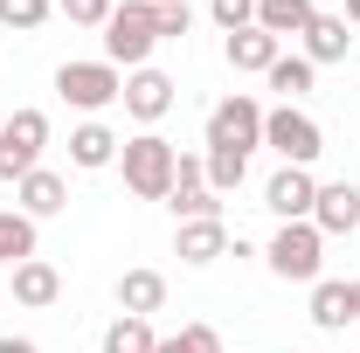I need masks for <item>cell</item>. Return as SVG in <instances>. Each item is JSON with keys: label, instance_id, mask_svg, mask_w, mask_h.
Segmentation results:
<instances>
[{"label": "cell", "instance_id": "6da1fadb", "mask_svg": "<svg viewBox=\"0 0 360 353\" xmlns=\"http://www.w3.org/2000/svg\"><path fill=\"white\" fill-rule=\"evenodd\" d=\"M118 167H125V187L139 201H167L174 194V174H180V146H167L160 132H139L118 146Z\"/></svg>", "mask_w": 360, "mask_h": 353}, {"label": "cell", "instance_id": "7a4b0ae2", "mask_svg": "<svg viewBox=\"0 0 360 353\" xmlns=\"http://www.w3.org/2000/svg\"><path fill=\"white\" fill-rule=\"evenodd\" d=\"M160 49V28H153V0H125V7H111V21H104V63L118 70H146V56Z\"/></svg>", "mask_w": 360, "mask_h": 353}, {"label": "cell", "instance_id": "3957f363", "mask_svg": "<svg viewBox=\"0 0 360 353\" xmlns=\"http://www.w3.org/2000/svg\"><path fill=\"white\" fill-rule=\"evenodd\" d=\"M270 270L284 277V284H319V264H326V236H319L312 222H277V236H270Z\"/></svg>", "mask_w": 360, "mask_h": 353}, {"label": "cell", "instance_id": "277c9868", "mask_svg": "<svg viewBox=\"0 0 360 353\" xmlns=\"http://www.w3.org/2000/svg\"><path fill=\"white\" fill-rule=\"evenodd\" d=\"M264 146L284 160V167H312L319 153H326V132H319L312 111H298V104H277V111H264Z\"/></svg>", "mask_w": 360, "mask_h": 353}, {"label": "cell", "instance_id": "5b68a950", "mask_svg": "<svg viewBox=\"0 0 360 353\" xmlns=\"http://www.w3.org/2000/svg\"><path fill=\"white\" fill-rule=\"evenodd\" d=\"M257 146H264V104L243 97V90L222 97V104L208 111V153H243V160H250Z\"/></svg>", "mask_w": 360, "mask_h": 353}, {"label": "cell", "instance_id": "8992f818", "mask_svg": "<svg viewBox=\"0 0 360 353\" xmlns=\"http://www.w3.org/2000/svg\"><path fill=\"white\" fill-rule=\"evenodd\" d=\"M56 97L97 118V111H111V104L125 97V77H118L111 63H63V70H56Z\"/></svg>", "mask_w": 360, "mask_h": 353}, {"label": "cell", "instance_id": "52a82bcc", "mask_svg": "<svg viewBox=\"0 0 360 353\" xmlns=\"http://www.w3.org/2000/svg\"><path fill=\"white\" fill-rule=\"evenodd\" d=\"M49 146V111H14L0 125V180H28Z\"/></svg>", "mask_w": 360, "mask_h": 353}, {"label": "cell", "instance_id": "ba28073f", "mask_svg": "<svg viewBox=\"0 0 360 353\" xmlns=\"http://www.w3.org/2000/svg\"><path fill=\"white\" fill-rule=\"evenodd\" d=\"M167 208H174L180 222H208V215H222V201H215V187H208V160L180 153V174H174V194H167Z\"/></svg>", "mask_w": 360, "mask_h": 353}, {"label": "cell", "instance_id": "9c48e42d", "mask_svg": "<svg viewBox=\"0 0 360 353\" xmlns=\"http://www.w3.org/2000/svg\"><path fill=\"white\" fill-rule=\"evenodd\" d=\"M312 201H319L312 167H277L270 187H264V208H270L277 222H312Z\"/></svg>", "mask_w": 360, "mask_h": 353}, {"label": "cell", "instance_id": "30bf717a", "mask_svg": "<svg viewBox=\"0 0 360 353\" xmlns=\"http://www.w3.org/2000/svg\"><path fill=\"white\" fill-rule=\"evenodd\" d=\"M118 104L132 111L139 125H160V118L174 111V77L146 63V70H132V77H125V97H118Z\"/></svg>", "mask_w": 360, "mask_h": 353}, {"label": "cell", "instance_id": "8fae6325", "mask_svg": "<svg viewBox=\"0 0 360 353\" xmlns=\"http://www.w3.org/2000/svg\"><path fill=\"white\" fill-rule=\"evenodd\" d=\"M312 229H319V236H354V229H360V187H354V180H326V187H319Z\"/></svg>", "mask_w": 360, "mask_h": 353}, {"label": "cell", "instance_id": "7c38bea8", "mask_svg": "<svg viewBox=\"0 0 360 353\" xmlns=\"http://www.w3.org/2000/svg\"><path fill=\"white\" fill-rule=\"evenodd\" d=\"M118 146H125V139L111 132L104 118H84V125L70 132V167H84V174H104V167H118Z\"/></svg>", "mask_w": 360, "mask_h": 353}, {"label": "cell", "instance_id": "4fadbf2b", "mask_svg": "<svg viewBox=\"0 0 360 353\" xmlns=\"http://www.w3.org/2000/svg\"><path fill=\"white\" fill-rule=\"evenodd\" d=\"M14 201H21V215H28V222H49V215L70 208V180L49 174V167H35L28 180H14Z\"/></svg>", "mask_w": 360, "mask_h": 353}, {"label": "cell", "instance_id": "5bb4252c", "mask_svg": "<svg viewBox=\"0 0 360 353\" xmlns=\"http://www.w3.org/2000/svg\"><path fill=\"white\" fill-rule=\"evenodd\" d=\"M174 257H180V264H215V257H229V229H222V215L180 222V229H174Z\"/></svg>", "mask_w": 360, "mask_h": 353}, {"label": "cell", "instance_id": "9a60e30c", "mask_svg": "<svg viewBox=\"0 0 360 353\" xmlns=\"http://www.w3.org/2000/svg\"><path fill=\"white\" fill-rule=\"evenodd\" d=\"M160 305H167V277L160 270H125L118 277V312L125 319H153Z\"/></svg>", "mask_w": 360, "mask_h": 353}, {"label": "cell", "instance_id": "2e32d148", "mask_svg": "<svg viewBox=\"0 0 360 353\" xmlns=\"http://www.w3.org/2000/svg\"><path fill=\"white\" fill-rule=\"evenodd\" d=\"M347 49H354V35H347V14H319L312 28H305V63H312V70H326V63H347Z\"/></svg>", "mask_w": 360, "mask_h": 353}, {"label": "cell", "instance_id": "e0dca14e", "mask_svg": "<svg viewBox=\"0 0 360 353\" xmlns=\"http://www.w3.org/2000/svg\"><path fill=\"white\" fill-rule=\"evenodd\" d=\"M229 70H243V77H270V63L284 56L277 49V35H264V28H243V35H229Z\"/></svg>", "mask_w": 360, "mask_h": 353}, {"label": "cell", "instance_id": "ac0fdd59", "mask_svg": "<svg viewBox=\"0 0 360 353\" xmlns=\"http://www.w3.org/2000/svg\"><path fill=\"white\" fill-rule=\"evenodd\" d=\"M312 21H319L312 0H257V28H264V35H277V42H284V35H305Z\"/></svg>", "mask_w": 360, "mask_h": 353}, {"label": "cell", "instance_id": "d6986e66", "mask_svg": "<svg viewBox=\"0 0 360 353\" xmlns=\"http://www.w3.org/2000/svg\"><path fill=\"white\" fill-rule=\"evenodd\" d=\"M14 298L21 305H56L63 298V277H56V264H42V257H28V264H14Z\"/></svg>", "mask_w": 360, "mask_h": 353}, {"label": "cell", "instance_id": "ffe728a7", "mask_svg": "<svg viewBox=\"0 0 360 353\" xmlns=\"http://www.w3.org/2000/svg\"><path fill=\"white\" fill-rule=\"evenodd\" d=\"M347 319H354V291L333 284V277H319V284H312V326H319V333H340Z\"/></svg>", "mask_w": 360, "mask_h": 353}, {"label": "cell", "instance_id": "44dd1931", "mask_svg": "<svg viewBox=\"0 0 360 353\" xmlns=\"http://www.w3.org/2000/svg\"><path fill=\"white\" fill-rule=\"evenodd\" d=\"M35 257V222L21 215V208H0V264H28Z\"/></svg>", "mask_w": 360, "mask_h": 353}, {"label": "cell", "instance_id": "7402d4cb", "mask_svg": "<svg viewBox=\"0 0 360 353\" xmlns=\"http://www.w3.org/2000/svg\"><path fill=\"white\" fill-rule=\"evenodd\" d=\"M153 347H160V340H153V319H125V312H118V319L104 326V353H153Z\"/></svg>", "mask_w": 360, "mask_h": 353}, {"label": "cell", "instance_id": "603a6c76", "mask_svg": "<svg viewBox=\"0 0 360 353\" xmlns=\"http://www.w3.org/2000/svg\"><path fill=\"white\" fill-rule=\"evenodd\" d=\"M312 63H305V56H277V63H270V90H277V97H284V104H291V97H305V90H312Z\"/></svg>", "mask_w": 360, "mask_h": 353}, {"label": "cell", "instance_id": "cb8c5ba5", "mask_svg": "<svg viewBox=\"0 0 360 353\" xmlns=\"http://www.w3.org/2000/svg\"><path fill=\"white\" fill-rule=\"evenodd\" d=\"M49 14H56V0H0V28H14V35H35Z\"/></svg>", "mask_w": 360, "mask_h": 353}, {"label": "cell", "instance_id": "d4e9b609", "mask_svg": "<svg viewBox=\"0 0 360 353\" xmlns=\"http://www.w3.org/2000/svg\"><path fill=\"white\" fill-rule=\"evenodd\" d=\"M153 353H222V333L215 326H180L174 340H160Z\"/></svg>", "mask_w": 360, "mask_h": 353}, {"label": "cell", "instance_id": "484cf974", "mask_svg": "<svg viewBox=\"0 0 360 353\" xmlns=\"http://www.w3.org/2000/svg\"><path fill=\"white\" fill-rule=\"evenodd\" d=\"M243 174H250V160H243V153H208V187H215V194H236Z\"/></svg>", "mask_w": 360, "mask_h": 353}, {"label": "cell", "instance_id": "4316f807", "mask_svg": "<svg viewBox=\"0 0 360 353\" xmlns=\"http://www.w3.org/2000/svg\"><path fill=\"white\" fill-rule=\"evenodd\" d=\"M208 14H215V28H222V35L257 28V0H208Z\"/></svg>", "mask_w": 360, "mask_h": 353}, {"label": "cell", "instance_id": "83f0119b", "mask_svg": "<svg viewBox=\"0 0 360 353\" xmlns=\"http://www.w3.org/2000/svg\"><path fill=\"white\" fill-rule=\"evenodd\" d=\"M153 28H160V42H167V35H187V28H194V7H187V0H153Z\"/></svg>", "mask_w": 360, "mask_h": 353}, {"label": "cell", "instance_id": "f1b7e54d", "mask_svg": "<svg viewBox=\"0 0 360 353\" xmlns=\"http://www.w3.org/2000/svg\"><path fill=\"white\" fill-rule=\"evenodd\" d=\"M111 7H118V0H63V14H70L77 28H104V21H111Z\"/></svg>", "mask_w": 360, "mask_h": 353}, {"label": "cell", "instance_id": "f546056e", "mask_svg": "<svg viewBox=\"0 0 360 353\" xmlns=\"http://www.w3.org/2000/svg\"><path fill=\"white\" fill-rule=\"evenodd\" d=\"M0 353H42L35 340H0Z\"/></svg>", "mask_w": 360, "mask_h": 353}, {"label": "cell", "instance_id": "4dcf8cb0", "mask_svg": "<svg viewBox=\"0 0 360 353\" xmlns=\"http://www.w3.org/2000/svg\"><path fill=\"white\" fill-rule=\"evenodd\" d=\"M347 21H354V28H360V0H347Z\"/></svg>", "mask_w": 360, "mask_h": 353}, {"label": "cell", "instance_id": "1f68e13d", "mask_svg": "<svg viewBox=\"0 0 360 353\" xmlns=\"http://www.w3.org/2000/svg\"><path fill=\"white\" fill-rule=\"evenodd\" d=\"M347 291H354V319H360V277H354V284H347Z\"/></svg>", "mask_w": 360, "mask_h": 353}]
</instances>
